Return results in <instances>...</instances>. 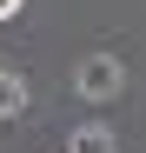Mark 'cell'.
<instances>
[{
	"mask_svg": "<svg viewBox=\"0 0 146 153\" xmlns=\"http://www.w3.org/2000/svg\"><path fill=\"white\" fill-rule=\"evenodd\" d=\"M20 107H27V80H20V73H7V67H0V120H13Z\"/></svg>",
	"mask_w": 146,
	"mask_h": 153,
	"instance_id": "7a4b0ae2",
	"label": "cell"
},
{
	"mask_svg": "<svg viewBox=\"0 0 146 153\" xmlns=\"http://www.w3.org/2000/svg\"><path fill=\"white\" fill-rule=\"evenodd\" d=\"M73 153H106V133H73Z\"/></svg>",
	"mask_w": 146,
	"mask_h": 153,
	"instance_id": "3957f363",
	"label": "cell"
},
{
	"mask_svg": "<svg viewBox=\"0 0 146 153\" xmlns=\"http://www.w3.org/2000/svg\"><path fill=\"white\" fill-rule=\"evenodd\" d=\"M113 87H119V67H113V60H86V67H80V93H93V100H106Z\"/></svg>",
	"mask_w": 146,
	"mask_h": 153,
	"instance_id": "6da1fadb",
	"label": "cell"
},
{
	"mask_svg": "<svg viewBox=\"0 0 146 153\" xmlns=\"http://www.w3.org/2000/svg\"><path fill=\"white\" fill-rule=\"evenodd\" d=\"M20 7H27V0H0V20H13V13H20Z\"/></svg>",
	"mask_w": 146,
	"mask_h": 153,
	"instance_id": "277c9868",
	"label": "cell"
}]
</instances>
